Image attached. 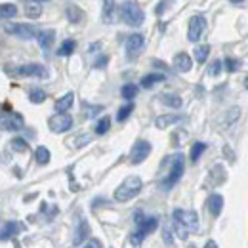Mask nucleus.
<instances>
[{"label": "nucleus", "instance_id": "obj_31", "mask_svg": "<svg viewBox=\"0 0 248 248\" xmlns=\"http://www.w3.org/2000/svg\"><path fill=\"white\" fill-rule=\"evenodd\" d=\"M132 111H134V103H128V105L121 107L119 113H117V121H119V123H124V121L132 115Z\"/></svg>", "mask_w": 248, "mask_h": 248}, {"label": "nucleus", "instance_id": "obj_40", "mask_svg": "<svg viewBox=\"0 0 248 248\" xmlns=\"http://www.w3.org/2000/svg\"><path fill=\"white\" fill-rule=\"evenodd\" d=\"M82 248H101V243H99L97 239H90V241H88Z\"/></svg>", "mask_w": 248, "mask_h": 248}, {"label": "nucleus", "instance_id": "obj_2", "mask_svg": "<svg viewBox=\"0 0 248 248\" xmlns=\"http://www.w3.org/2000/svg\"><path fill=\"white\" fill-rule=\"evenodd\" d=\"M119 16H121V19H123L124 23L130 25V27H140L143 23V19H145L143 10L136 2H132V0H126V2L121 4Z\"/></svg>", "mask_w": 248, "mask_h": 248}, {"label": "nucleus", "instance_id": "obj_16", "mask_svg": "<svg viewBox=\"0 0 248 248\" xmlns=\"http://www.w3.org/2000/svg\"><path fill=\"white\" fill-rule=\"evenodd\" d=\"M36 38H38V44H40L42 50H50V46H52L54 40H56V32L52 31V29H48V31H40L38 34H36Z\"/></svg>", "mask_w": 248, "mask_h": 248}, {"label": "nucleus", "instance_id": "obj_24", "mask_svg": "<svg viewBox=\"0 0 248 248\" xmlns=\"http://www.w3.org/2000/svg\"><path fill=\"white\" fill-rule=\"evenodd\" d=\"M67 17H69V21H73V23H78V21H82V17H84V14H82V10L78 8V6H67Z\"/></svg>", "mask_w": 248, "mask_h": 248}, {"label": "nucleus", "instance_id": "obj_38", "mask_svg": "<svg viewBox=\"0 0 248 248\" xmlns=\"http://www.w3.org/2000/svg\"><path fill=\"white\" fill-rule=\"evenodd\" d=\"M86 143H90V136H80V138H77L75 147H82V145H86Z\"/></svg>", "mask_w": 248, "mask_h": 248}, {"label": "nucleus", "instance_id": "obj_14", "mask_svg": "<svg viewBox=\"0 0 248 248\" xmlns=\"http://www.w3.org/2000/svg\"><path fill=\"white\" fill-rule=\"evenodd\" d=\"M221 208H223V197L217 195V193L210 195V197H208V212L214 217H217L221 214Z\"/></svg>", "mask_w": 248, "mask_h": 248}, {"label": "nucleus", "instance_id": "obj_27", "mask_svg": "<svg viewBox=\"0 0 248 248\" xmlns=\"http://www.w3.org/2000/svg\"><path fill=\"white\" fill-rule=\"evenodd\" d=\"M34 156H36V162H38V164H42V166L50 162V151H48V149H46L44 145H40V147L36 149Z\"/></svg>", "mask_w": 248, "mask_h": 248}, {"label": "nucleus", "instance_id": "obj_8", "mask_svg": "<svg viewBox=\"0 0 248 248\" xmlns=\"http://www.w3.org/2000/svg\"><path fill=\"white\" fill-rule=\"evenodd\" d=\"M149 155H151V143L145 141V140H140V141H136V145L130 151V162L132 164H141Z\"/></svg>", "mask_w": 248, "mask_h": 248}, {"label": "nucleus", "instance_id": "obj_4", "mask_svg": "<svg viewBox=\"0 0 248 248\" xmlns=\"http://www.w3.org/2000/svg\"><path fill=\"white\" fill-rule=\"evenodd\" d=\"M156 225H158V219H156V217H143L141 221H138V231L130 237V243H132L134 247L141 245V241L145 239V235L153 233L156 229Z\"/></svg>", "mask_w": 248, "mask_h": 248}, {"label": "nucleus", "instance_id": "obj_20", "mask_svg": "<svg viewBox=\"0 0 248 248\" xmlns=\"http://www.w3.org/2000/svg\"><path fill=\"white\" fill-rule=\"evenodd\" d=\"M164 75H160V73H151V75H145L143 78H141V86L143 88H153L155 84L158 82H164Z\"/></svg>", "mask_w": 248, "mask_h": 248}, {"label": "nucleus", "instance_id": "obj_5", "mask_svg": "<svg viewBox=\"0 0 248 248\" xmlns=\"http://www.w3.org/2000/svg\"><path fill=\"white\" fill-rule=\"evenodd\" d=\"M184 155L182 153H178V155L172 156V168H170V174L166 176V180L162 182V187L164 189H170V187H174L178 182H180V178H182V174H184Z\"/></svg>", "mask_w": 248, "mask_h": 248}, {"label": "nucleus", "instance_id": "obj_29", "mask_svg": "<svg viewBox=\"0 0 248 248\" xmlns=\"http://www.w3.org/2000/svg\"><path fill=\"white\" fill-rule=\"evenodd\" d=\"M109 128H111V119L109 117H103V119H99V123L95 124V134L97 136H103V134L109 132Z\"/></svg>", "mask_w": 248, "mask_h": 248}, {"label": "nucleus", "instance_id": "obj_34", "mask_svg": "<svg viewBox=\"0 0 248 248\" xmlns=\"http://www.w3.org/2000/svg\"><path fill=\"white\" fill-rule=\"evenodd\" d=\"M25 14L34 19V17H38V16L42 14V8H40L38 4H29V6H25Z\"/></svg>", "mask_w": 248, "mask_h": 248}, {"label": "nucleus", "instance_id": "obj_33", "mask_svg": "<svg viewBox=\"0 0 248 248\" xmlns=\"http://www.w3.org/2000/svg\"><path fill=\"white\" fill-rule=\"evenodd\" d=\"M29 99H31V103H42L46 99V92L40 90V88H34L29 92Z\"/></svg>", "mask_w": 248, "mask_h": 248}, {"label": "nucleus", "instance_id": "obj_42", "mask_svg": "<svg viewBox=\"0 0 248 248\" xmlns=\"http://www.w3.org/2000/svg\"><path fill=\"white\" fill-rule=\"evenodd\" d=\"M204 248H217V245L214 243V241H208V243L204 245Z\"/></svg>", "mask_w": 248, "mask_h": 248}, {"label": "nucleus", "instance_id": "obj_13", "mask_svg": "<svg viewBox=\"0 0 248 248\" xmlns=\"http://www.w3.org/2000/svg\"><path fill=\"white\" fill-rule=\"evenodd\" d=\"M21 229H23V225H21L19 221H10V223L0 231V239H2V241H8V239H12V237L19 235V233H21Z\"/></svg>", "mask_w": 248, "mask_h": 248}, {"label": "nucleus", "instance_id": "obj_9", "mask_svg": "<svg viewBox=\"0 0 248 248\" xmlns=\"http://www.w3.org/2000/svg\"><path fill=\"white\" fill-rule=\"evenodd\" d=\"M48 126H50L52 132L63 134V132L71 130V126H73V117L67 115V113H58V115H54V117L48 121Z\"/></svg>", "mask_w": 248, "mask_h": 248}, {"label": "nucleus", "instance_id": "obj_37", "mask_svg": "<svg viewBox=\"0 0 248 248\" xmlns=\"http://www.w3.org/2000/svg\"><path fill=\"white\" fill-rule=\"evenodd\" d=\"M208 73L212 75V77H217L219 73H221V62H214L210 65V69H208Z\"/></svg>", "mask_w": 248, "mask_h": 248}, {"label": "nucleus", "instance_id": "obj_28", "mask_svg": "<svg viewBox=\"0 0 248 248\" xmlns=\"http://www.w3.org/2000/svg\"><path fill=\"white\" fill-rule=\"evenodd\" d=\"M204 151H206V145H204L202 141H197V143L191 147V162H197Z\"/></svg>", "mask_w": 248, "mask_h": 248}, {"label": "nucleus", "instance_id": "obj_30", "mask_svg": "<svg viewBox=\"0 0 248 248\" xmlns=\"http://www.w3.org/2000/svg\"><path fill=\"white\" fill-rule=\"evenodd\" d=\"M75 48H77V42H75V40H65L62 46H60L58 54H60V56H71V54L75 52Z\"/></svg>", "mask_w": 248, "mask_h": 248}, {"label": "nucleus", "instance_id": "obj_41", "mask_svg": "<svg viewBox=\"0 0 248 248\" xmlns=\"http://www.w3.org/2000/svg\"><path fill=\"white\" fill-rule=\"evenodd\" d=\"M105 63H107V58H101V60H97V62H95V67H103Z\"/></svg>", "mask_w": 248, "mask_h": 248}, {"label": "nucleus", "instance_id": "obj_43", "mask_svg": "<svg viewBox=\"0 0 248 248\" xmlns=\"http://www.w3.org/2000/svg\"><path fill=\"white\" fill-rule=\"evenodd\" d=\"M229 2H233V4H241V2H245V0H229Z\"/></svg>", "mask_w": 248, "mask_h": 248}, {"label": "nucleus", "instance_id": "obj_3", "mask_svg": "<svg viewBox=\"0 0 248 248\" xmlns=\"http://www.w3.org/2000/svg\"><path fill=\"white\" fill-rule=\"evenodd\" d=\"M141 187H143L141 178H138V176L126 178L123 184L115 189V201H119V202H128L130 199H134V197L141 191Z\"/></svg>", "mask_w": 248, "mask_h": 248}, {"label": "nucleus", "instance_id": "obj_10", "mask_svg": "<svg viewBox=\"0 0 248 248\" xmlns=\"http://www.w3.org/2000/svg\"><path fill=\"white\" fill-rule=\"evenodd\" d=\"M206 29V19L202 17V16H193L191 19H189V29H187V38L191 40V42H197L201 36H202V32Z\"/></svg>", "mask_w": 248, "mask_h": 248}, {"label": "nucleus", "instance_id": "obj_18", "mask_svg": "<svg viewBox=\"0 0 248 248\" xmlns=\"http://www.w3.org/2000/svg\"><path fill=\"white\" fill-rule=\"evenodd\" d=\"M90 237V227H88V221L86 219H80L78 221V229H77V233H75V239H73V243L75 245H80L84 239H88Z\"/></svg>", "mask_w": 248, "mask_h": 248}, {"label": "nucleus", "instance_id": "obj_36", "mask_svg": "<svg viewBox=\"0 0 248 248\" xmlns=\"http://www.w3.org/2000/svg\"><path fill=\"white\" fill-rule=\"evenodd\" d=\"M223 65H225V69H227L229 73H235V71H239V67H241V63L237 62V60H231V58H227Z\"/></svg>", "mask_w": 248, "mask_h": 248}, {"label": "nucleus", "instance_id": "obj_23", "mask_svg": "<svg viewBox=\"0 0 248 248\" xmlns=\"http://www.w3.org/2000/svg\"><path fill=\"white\" fill-rule=\"evenodd\" d=\"M17 16V6L16 4H0V21L2 19H12Z\"/></svg>", "mask_w": 248, "mask_h": 248}, {"label": "nucleus", "instance_id": "obj_32", "mask_svg": "<svg viewBox=\"0 0 248 248\" xmlns=\"http://www.w3.org/2000/svg\"><path fill=\"white\" fill-rule=\"evenodd\" d=\"M121 93H123L124 99H134L138 95V86L136 84H126V86H123Z\"/></svg>", "mask_w": 248, "mask_h": 248}, {"label": "nucleus", "instance_id": "obj_12", "mask_svg": "<svg viewBox=\"0 0 248 248\" xmlns=\"http://www.w3.org/2000/svg\"><path fill=\"white\" fill-rule=\"evenodd\" d=\"M143 44H145L143 34H140V32L130 34V36H128V40H126V52H128V58H130V60H132V58H136V56L141 52Z\"/></svg>", "mask_w": 248, "mask_h": 248}, {"label": "nucleus", "instance_id": "obj_7", "mask_svg": "<svg viewBox=\"0 0 248 248\" xmlns=\"http://www.w3.org/2000/svg\"><path fill=\"white\" fill-rule=\"evenodd\" d=\"M23 117L19 113H0V130L17 132L23 128Z\"/></svg>", "mask_w": 248, "mask_h": 248}, {"label": "nucleus", "instance_id": "obj_35", "mask_svg": "<svg viewBox=\"0 0 248 248\" xmlns=\"http://www.w3.org/2000/svg\"><path fill=\"white\" fill-rule=\"evenodd\" d=\"M103 107H88V105H82V111H84V117L86 119H93Z\"/></svg>", "mask_w": 248, "mask_h": 248}, {"label": "nucleus", "instance_id": "obj_11", "mask_svg": "<svg viewBox=\"0 0 248 248\" xmlns=\"http://www.w3.org/2000/svg\"><path fill=\"white\" fill-rule=\"evenodd\" d=\"M17 75L19 77H32V78H46L48 71L40 63H27V65L17 67Z\"/></svg>", "mask_w": 248, "mask_h": 248}, {"label": "nucleus", "instance_id": "obj_25", "mask_svg": "<svg viewBox=\"0 0 248 248\" xmlns=\"http://www.w3.org/2000/svg\"><path fill=\"white\" fill-rule=\"evenodd\" d=\"M208 54H210V46H208V44L197 46V48H195V60H197V63H204V62H206Z\"/></svg>", "mask_w": 248, "mask_h": 248}, {"label": "nucleus", "instance_id": "obj_6", "mask_svg": "<svg viewBox=\"0 0 248 248\" xmlns=\"http://www.w3.org/2000/svg\"><path fill=\"white\" fill-rule=\"evenodd\" d=\"M4 31L12 36H17V38H23V40H31V38H36V27H32L29 23H10L4 27Z\"/></svg>", "mask_w": 248, "mask_h": 248}, {"label": "nucleus", "instance_id": "obj_44", "mask_svg": "<svg viewBox=\"0 0 248 248\" xmlns=\"http://www.w3.org/2000/svg\"><path fill=\"white\" fill-rule=\"evenodd\" d=\"M245 86H247V90H248V77L245 78Z\"/></svg>", "mask_w": 248, "mask_h": 248}, {"label": "nucleus", "instance_id": "obj_1", "mask_svg": "<svg viewBox=\"0 0 248 248\" xmlns=\"http://www.w3.org/2000/svg\"><path fill=\"white\" fill-rule=\"evenodd\" d=\"M174 229L180 239H187L191 231L199 229V216L193 210H174Z\"/></svg>", "mask_w": 248, "mask_h": 248}, {"label": "nucleus", "instance_id": "obj_21", "mask_svg": "<svg viewBox=\"0 0 248 248\" xmlns=\"http://www.w3.org/2000/svg\"><path fill=\"white\" fill-rule=\"evenodd\" d=\"M160 101H162L164 105L172 107V109H180V107H182V97L176 95V93H162V95H160Z\"/></svg>", "mask_w": 248, "mask_h": 248}, {"label": "nucleus", "instance_id": "obj_39", "mask_svg": "<svg viewBox=\"0 0 248 248\" xmlns=\"http://www.w3.org/2000/svg\"><path fill=\"white\" fill-rule=\"evenodd\" d=\"M237 117H239V109H237V107H233V109L229 111V119H227V124L233 123V121H237Z\"/></svg>", "mask_w": 248, "mask_h": 248}, {"label": "nucleus", "instance_id": "obj_46", "mask_svg": "<svg viewBox=\"0 0 248 248\" xmlns=\"http://www.w3.org/2000/svg\"><path fill=\"white\" fill-rule=\"evenodd\" d=\"M187 248H195V247H187Z\"/></svg>", "mask_w": 248, "mask_h": 248}, {"label": "nucleus", "instance_id": "obj_15", "mask_svg": "<svg viewBox=\"0 0 248 248\" xmlns=\"http://www.w3.org/2000/svg\"><path fill=\"white\" fill-rule=\"evenodd\" d=\"M174 67H176V71H180V73H187V71H191L193 62H191L189 54H186V52L178 54V56L174 58Z\"/></svg>", "mask_w": 248, "mask_h": 248}, {"label": "nucleus", "instance_id": "obj_22", "mask_svg": "<svg viewBox=\"0 0 248 248\" xmlns=\"http://www.w3.org/2000/svg\"><path fill=\"white\" fill-rule=\"evenodd\" d=\"M115 19V0H103V21L113 23Z\"/></svg>", "mask_w": 248, "mask_h": 248}, {"label": "nucleus", "instance_id": "obj_17", "mask_svg": "<svg viewBox=\"0 0 248 248\" xmlns=\"http://www.w3.org/2000/svg\"><path fill=\"white\" fill-rule=\"evenodd\" d=\"M73 103H75V93L73 92L65 93L63 97H60V99L56 101V111H58V113H67V111L73 107Z\"/></svg>", "mask_w": 248, "mask_h": 248}, {"label": "nucleus", "instance_id": "obj_19", "mask_svg": "<svg viewBox=\"0 0 248 248\" xmlns=\"http://www.w3.org/2000/svg\"><path fill=\"white\" fill-rule=\"evenodd\" d=\"M182 121V117L180 115H162V117H158L155 121V126L156 128H168V126H172V124L180 123Z\"/></svg>", "mask_w": 248, "mask_h": 248}, {"label": "nucleus", "instance_id": "obj_26", "mask_svg": "<svg viewBox=\"0 0 248 248\" xmlns=\"http://www.w3.org/2000/svg\"><path fill=\"white\" fill-rule=\"evenodd\" d=\"M10 145H12V149L17 151V153H27V151H29V143H27L25 140H21V138H14Z\"/></svg>", "mask_w": 248, "mask_h": 248}, {"label": "nucleus", "instance_id": "obj_45", "mask_svg": "<svg viewBox=\"0 0 248 248\" xmlns=\"http://www.w3.org/2000/svg\"><path fill=\"white\" fill-rule=\"evenodd\" d=\"M34 2H38V4H40V2H48V0H34Z\"/></svg>", "mask_w": 248, "mask_h": 248}]
</instances>
